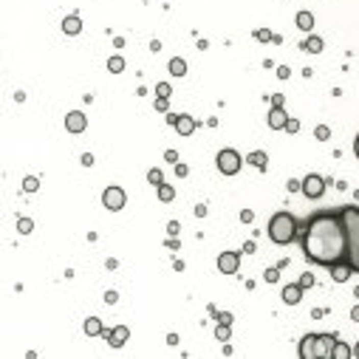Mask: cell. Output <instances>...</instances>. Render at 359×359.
<instances>
[{"mask_svg": "<svg viewBox=\"0 0 359 359\" xmlns=\"http://www.w3.org/2000/svg\"><path fill=\"white\" fill-rule=\"evenodd\" d=\"M164 158L170 161V164H178V153H176V150H167V153H164Z\"/></svg>", "mask_w": 359, "mask_h": 359, "instance_id": "obj_37", "label": "cell"}, {"mask_svg": "<svg viewBox=\"0 0 359 359\" xmlns=\"http://www.w3.org/2000/svg\"><path fill=\"white\" fill-rule=\"evenodd\" d=\"M218 269H221V274H235L241 269V252H221Z\"/></svg>", "mask_w": 359, "mask_h": 359, "instance_id": "obj_8", "label": "cell"}, {"mask_svg": "<svg viewBox=\"0 0 359 359\" xmlns=\"http://www.w3.org/2000/svg\"><path fill=\"white\" fill-rule=\"evenodd\" d=\"M300 286H303V289H311V286H314V274H311V272H303V274H300Z\"/></svg>", "mask_w": 359, "mask_h": 359, "instance_id": "obj_29", "label": "cell"}, {"mask_svg": "<svg viewBox=\"0 0 359 359\" xmlns=\"http://www.w3.org/2000/svg\"><path fill=\"white\" fill-rule=\"evenodd\" d=\"M263 277H266V283H277V280H280V269H266Z\"/></svg>", "mask_w": 359, "mask_h": 359, "instance_id": "obj_32", "label": "cell"}, {"mask_svg": "<svg viewBox=\"0 0 359 359\" xmlns=\"http://www.w3.org/2000/svg\"><path fill=\"white\" fill-rule=\"evenodd\" d=\"M323 193H325V178L317 176V173H308L303 178V195L305 198H323Z\"/></svg>", "mask_w": 359, "mask_h": 359, "instance_id": "obj_7", "label": "cell"}, {"mask_svg": "<svg viewBox=\"0 0 359 359\" xmlns=\"http://www.w3.org/2000/svg\"><path fill=\"white\" fill-rule=\"evenodd\" d=\"M147 181L158 187V184H164V176H161V170H150V173H147Z\"/></svg>", "mask_w": 359, "mask_h": 359, "instance_id": "obj_30", "label": "cell"}, {"mask_svg": "<svg viewBox=\"0 0 359 359\" xmlns=\"http://www.w3.org/2000/svg\"><path fill=\"white\" fill-rule=\"evenodd\" d=\"M353 294H356V300H359V286H356V292H353Z\"/></svg>", "mask_w": 359, "mask_h": 359, "instance_id": "obj_51", "label": "cell"}, {"mask_svg": "<svg viewBox=\"0 0 359 359\" xmlns=\"http://www.w3.org/2000/svg\"><path fill=\"white\" fill-rule=\"evenodd\" d=\"M37 187H40V178H34V176H26L23 178V193H34Z\"/></svg>", "mask_w": 359, "mask_h": 359, "instance_id": "obj_27", "label": "cell"}, {"mask_svg": "<svg viewBox=\"0 0 359 359\" xmlns=\"http://www.w3.org/2000/svg\"><path fill=\"white\" fill-rule=\"evenodd\" d=\"M173 198H176V187H170V184H158V201L170 204Z\"/></svg>", "mask_w": 359, "mask_h": 359, "instance_id": "obj_21", "label": "cell"}, {"mask_svg": "<svg viewBox=\"0 0 359 359\" xmlns=\"http://www.w3.org/2000/svg\"><path fill=\"white\" fill-rule=\"evenodd\" d=\"M272 108H283V93H274L272 97Z\"/></svg>", "mask_w": 359, "mask_h": 359, "instance_id": "obj_38", "label": "cell"}, {"mask_svg": "<svg viewBox=\"0 0 359 359\" xmlns=\"http://www.w3.org/2000/svg\"><path fill=\"white\" fill-rule=\"evenodd\" d=\"M195 128H198V122H195L193 116H187V113H178V122H176L178 136H193V133H195Z\"/></svg>", "mask_w": 359, "mask_h": 359, "instance_id": "obj_14", "label": "cell"}, {"mask_svg": "<svg viewBox=\"0 0 359 359\" xmlns=\"http://www.w3.org/2000/svg\"><path fill=\"white\" fill-rule=\"evenodd\" d=\"M125 201H128V195H125L122 187H108L102 193V204H105V209H110V212H119V209L125 207Z\"/></svg>", "mask_w": 359, "mask_h": 359, "instance_id": "obj_6", "label": "cell"}, {"mask_svg": "<svg viewBox=\"0 0 359 359\" xmlns=\"http://www.w3.org/2000/svg\"><path fill=\"white\" fill-rule=\"evenodd\" d=\"M300 359H314V334H305L300 340Z\"/></svg>", "mask_w": 359, "mask_h": 359, "instance_id": "obj_16", "label": "cell"}, {"mask_svg": "<svg viewBox=\"0 0 359 359\" xmlns=\"http://www.w3.org/2000/svg\"><path fill=\"white\" fill-rule=\"evenodd\" d=\"M348 356H351V345H345V342L337 340L334 342V356L331 359H348Z\"/></svg>", "mask_w": 359, "mask_h": 359, "instance_id": "obj_23", "label": "cell"}, {"mask_svg": "<svg viewBox=\"0 0 359 359\" xmlns=\"http://www.w3.org/2000/svg\"><path fill=\"white\" fill-rule=\"evenodd\" d=\"M215 337H218V342H229V325L226 323H218V328H215Z\"/></svg>", "mask_w": 359, "mask_h": 359, "instance_id": "obj_26", "label": "cell"}, {"mask_svg": "<svg viewBox=\"0 0 359 359\" xmlns=\"http://www.w3.org/2000/svg\"><path fill=\"white\" fill-rule=\"evenodd\" d=\"M215 320H218V323L232 325V314H229V311H221V314H215Z\"/></svg>", "mask_w": 359, "mask_h": 359, "instance_id": "obj_35", "label": "cell"}, {"mask_svg": "<svg viewBox=\"0 0 359 359\" xmlns=\"http://www.w3.org/2000/svg\"><path fill=\"white\" fill-rule=\"evenodd\" d=\"M88 128V119L82 110H71V113L65 116V130L68 133H82V130Z\"/></svg>", "mask_w": 359, "mask_h": 359, "instance_id": "obj_9", "label": "cell"}, {"mask_svg": "<svg viewBox=\"0 0 359 359\" xmlns=\"http://www.w3.org/2000/svg\"><path fill=\"white\" fill-rule=\"evenodd\" d=\"M244 252H246V255H252V252H255V244H252V241H249V244H244Z\"/></svg>", "mask_w": 359, "mask_h": 359, "instance_id": "obj_49", "label": "cell"}, {"mask_svg": "<svg viewBox=\"0 0 359 359\" xmlns=\"http://www.w3.org/2000/svg\"><path fill=\"white\" fill-rule=\"evenodd\" d=\"M187 173H189V170H187V164H176V176H181V178H184Z\"/></svg>", "mask_w": 359, "mask_h": 359, "instance_id": "obj_42", "label": "cell"}, {"mask_svg": "<svg viewBox=\"0 0 359 359\" xmlns=\"http://www.w3.org/2000/svg\"><path fill=\"white\" fill-rule=\"evenodd\" d=\"M82 164H85V167L93 164V156H91V153H85V156H82Z\"/></svg>", "mask_w": 359, "mask_h": 359, "instance_id": "obj_46", "label": "cell"}, {"mask_svg": "<svg viewBox=\"0 0 359 359\" xmlns=\"http://www.w3.org/2000/svg\"><path fill=\"white\" fill-rule=\"evenodd\" d=\"M356 356H359V342H356Z\"/></svg>", "mask_w": 359, "mask_h": 359, "instance_id": "obj_52", "label": "cell"}, {"mask_svg": "<svg viewBox=\"0 0 359 359\" xmlns=\"http://www.w3.org/2000/svg\"><path fill=\"white\" fill-rule=\"evenodd\" d=\"M303 51H311V54H320V51H323V37L311 34L308 40L303 43Z\"/></svg>", "mask_w": 359, "mask_h": 359, "instance_id": "obj_18", "label": "cell"}, {"mask_svg": "<svg viewBox=\"0 0 359 359\" xmlns=\"http://www.w3.org/2000/svg\"><path fill=\"white\" fill-rule=\"evenodd\" d=\"M300 244H303L305 260L317 266H334V263L348 260V237L345 224L340 218V209H320L305 221L300 232Z\"/></svg>", "mask_w": 359, "mask_h": 359, "instance_id": "obj_1", "label": "cell"}, {"mask_svg": "<svg viewBox=\"0 0 359 359\" xmlns=\"http://www.w3.org/2000/svg\"><path fill=\"white\" fill-rule=\"evenodd\" d=\"M170 74H176V77H184V74H187V62H184L181 57H173V60H170Z\"/></svg>", "mask_w": 359, "mask_h": 359, "instance_id": "obj_22", "label": "cell"}, {"mask_svg": "<svg viewBox=\"0 0 359 359\" xmlns=\"http://www.w3.org/2000/svg\"><path fill=\"white\" fill-rule=\"evenodd\" d=\"M252 218H255V212H252V209H244V212H241V221H244V224H249Z\"/></svg>", "mask_w": 359, "mask_h": 359, "instance_id": "obj_39", "label": "cell"}, {"mask_svg": "<svg viewBox=\"0 0 359 359\" xmlns=\"http://www.w3.org/2000/svg\"><path fill=\"white\" fill-rule=\"evenodd\" d=\"M170 93H173V88L170 85H167V82H158V85H156V97H170Z\"/></svg>", "mask_w": 359, "mask_h": 359, "instance_id": "obj_31", "label": "cell"}, {"mask_svg": "<svg viewBox=\"0 0 359 359\" xmlns=\"http://www.w3.org/2000/svg\"><path fill=\"white\" fill-rule=\"evenodd\" d=\"M108 71L110 74H122L125 71V60H122V57H110V60H108Z\"/></svg>", "mask_w": 359, "mask_h": 359, "instance_id": "obj_24", "label": "cell"}, {"mask_svg": "<svg viewBox=\"0 0 359 359\" xmlns=\"http://www.w3.org/2000/svg\"><path fill=\"white\" fill-rule=\"evenodd\" d=\"M340 218L345 224V237H348V263L359 274V207L356 204L340 207Z\"/></svg>", "mask_w": 359, "mask_h": 359, "instance_id": "obj_2", "label": "cell"}, {"mask_svg": "<svg viewBox=\"0 0 359 359\" xmlns=\"http://www.w3.org/2000/svg\"><path fill=\"white\" fill-rule=\"evenodd\" d=\"M176 122H178V113H167V125H173V128H176Z\"/></svg>", "mask_w": 359, "mask_h": 359, "instance_id": "obj_45", "label": "cell"}, {"mask_svg": "<svg viewBox=\"0 0 359 359\" xmlns=\"http://www.w3.org/2000/svg\"><path fill=\"white\" fill-rule=\"evenodd\" d=\"M62 31H65V34H79V31H82V20L77 17V14H68L65 20H62Z\"/></svg>", "mask_w": 359, "mask_h": 359, "instance_id": "obj_15", "label": "cell"}, {"mask_svg": "<svg viewBox=\"0 0 359 359\" xmlns=\"http://www.w3.org/2000/svg\"><path fill=\"white\" fill-rule=\"evenodd\" d=\"M337 334H314V359H331L334 356Z\"/></svg>", "mask_w": 359, "mask_h": 359, "instance_id": "obj_5", "label": "cell"}, {"mask_svg": "<svg viewBox=\"0 0 359 359\" xmlns=\"http://www.w3.org/2000/svg\"><path fill=\"white\" fill-rule=\"evenodd\" d=\"M351 274H353V266L348 260L334 263V266H331V277H334V283H348V280H351Z\"/></svg>", "mask_w": 359, "mask_h": 359, "instance_id": "obj_11", "label": "cell"}, {"mask_svg": "<svg viewBox=\"0 0 359 359\" xmlns=\"http://www.w3.org/2000/svg\"><path fill=\"white\" fill-rule=\"evenodd\" d=\"M246 161H249V164H255V167H260V170H266V164H269V158H266V153H263V150L249 153V156H246Z\"/></svg>", "mask_w": 359, "mask_h": 359, "instance_id": "obj_19", "label": "cell"}, {"mask_svg": "<svg viewBox=\"0 0 359 359\" xmlns=\"http://www.w3.org/2000/svg\"><path fill=\"white\" fill-rule=\"evenodd\" d=\"M351 320H353V323H359V305H353V311H351Z\"/></svg>", "mask_w": 359, "mask_h": 359, "instance_id": "obj_48", "label": "cell"}, {"mask_svg": "<svg viewBox=\"0 0 359 359\" xmlns=\"http://www.w3.org/2000/svg\"><path fill=\"white\" fill-rule=\"evenodd\" d=\"M297 29H303V31L314 29V14L311 12H297Z\"/></svg>", "mask_w": 359, "mask_h": 359, "instance_id": "obj_20", "label": "cell"}, {"mask_svg": "<svg viewBox=\"0 0 359 359\" xmlns=\"http://www.w3.org/2000/svg\"><path fill=\"white\" fill-rule=\"evenodd\" d=\"M116 300H119V294H116V292H108V294H105V303H116Z\"/></svg>", "mask_w": 359, "mask_h": 359, "instance_id": "obj_43", "label": "cell"}, {"mask_svg": "<svg viewBox=\"0 0 359 359\" xmlns=\"http://www.w3.org/2000/svg\"><path fill=\"white\" fill-rule=\"evenodd\" d=\"M195 215H198V218H204V215H207V207H204V204H198V207H195Z\"/></svg>", "mask_w": 359, "mask_h": 359, "instance_id": "obj_44", "label": "cell"}, {"mask_svg": "<svg viewBox=\"0 0 359 359\" xmlns=\"http://www.w3.org/2000/svg\"><path fill=\"white\" fill-rule=\"evenodd\" d=\"M289 74H292V71H289L286 65H280V68H277V77H280V79H289Z\"/></svg>", "mask_w": 359, "mask_h": 359, "instance_id": "obj_41", "label": "cell"}, {"mask_svg": "<svg viewBox=\"0 0 359 359\" xmlns=\"http://www.w3.org/2000/svg\"><path fill=\"white\" fill-rule=\"evenodd\" d=\"M215 164H218V170L224 173V176H235V173L241 170V164H244V158H241V153H237V150L224 147V150L215 156Z\"/></svg>", "mask_w": 359, "mask_h": 359, "instance_id": "obj_4", "label": "cell"}, {"mask_svg": "<svg viewBox=\"0 0 359 359\" xmlns=\"http://www.w3.org/2000/svg\"><path fill=\"white\" fill-rule=\"evenodd\" d=\"M353 153H356V158H359V133H356V139H353Z\"/></svg>", "mask_w": 359, "mask_h": 359, "instance_id": "obj_50", "label": "cell"}, {"mask_svg": "<svg viewBox=\"0 0 359 359\" xmlns=\"http://www.w3.org/2000/svg\"><path fill=\"white\" fill-rule=\"evenodd\" d=\"M178 229H181V226H178L176 221H170V224H167V232H170V235H178Z\"/></svg>", "mask_w": 359, "mask_h": 359, "instance_id": "obj_40", "label": "cell"}, {"mask_svg": "<svg viewBox=\"0 0 359 359\" xmlns=\"http://www.w3.org/2000/svg\"><path fill=\"white\" fill-rule=\"evenodd\" d=\"M314 136L320 141H325V139H331V130H328V125H317V130H314Z\"/></svg>", "mask_w": 359, "mask_h": 359, "instance_id": "obj_28", "label": "cell"}, {"mask_svg": "<svg viewBox=\"0 0 359 359\" xmlns=\"http://www.w3.org/2000/svg\"><path fill=\"white\" fill-rule=\"evenodd\" d=\"M31 229H34V221L31 218H17V232L20 235H29Z\"/></svg>", "mask_w": 359, "mask_h": 359, "instance_id": "obj_25", "label": "cell"}, {"mask_svg": "<svg viewBox=\"0 0 359 359\" xmlns=\"http://www.w3.org/2000/svg\"><path fill=\"white\" fill-rule=\"evenodd\" d=\"M255 37H257V40H263V43L274 40V34H272V31H263V29H257V31H255Z\"/></svg>", "mask_w": 359, "mask_h": 359, "instance_id": "obj_34", "label": "cell"}, {"mask_svg": "<svg viewBox=\"0 0 359 359\" xmlns=\"http://www.w3.org/2000/svg\"><path fill=\"white\" fill-rule=\"evenodd\" d=\"M128 337H130V328H128V325H116L113 331H108V337H105V340H108L113 348H122L125 342H128Z\"/></svg>", "mask_w": 359, "mask_h": 359, "instance_id": "obj_12", "label": "cell"}, {"mask_svg": "<svg viewBox=\"0 0 359 359\" xmlns=\"http://www.w3.org/2000/svg\"><path fill=\"white\" fill-rule=\"evenodd\" d=\"M303 292H305V289L300 286V283H292V286L283 289L280 297H283V303H286V305H297L300 300H303Z\"/></svg>", "mask_w": 359, "mask_h": 359, "instance_id": "obj_13", "label": "cell"}, {"mask_svg": "<svg viewBox=\"0 0 359 359\" xmlns=\"http://www.w3.org/2000/svg\"><path fill=\"white\" fill-rule=\"evenodd\" d=\"M269 237H272V244H277V246L292 244L294 237H297V221H294V215L274 212L272 221H269Z\"/></svg>", "mask_w": 359, "mask_h": 359, "instance_id": "obj_3", "label": "cell"}, {"mask_svg": "<svg viewBox=\"0 0 359 359\" xmlns=\"http://www.w3.org/2000/svg\"><path fill=\"white\" fill-rule=\"evenodd\" d=\"M167 108H170V102H167L164 97H158L156 99V110H167Z\"/></svg>", "mask_w": 359, "mask_h": 359, "instance_id": "obj_36", "label": "cell"}, {"mask_svg": "<svg viewBox=\"0 0 359 359\" xmlns=\"http://www.w3.org/2000/svg\"><path fill=\"white\" fill-rule=\"evenodd\" d=\"M167 246H170V249H178L181 244H178V237H170V241H167Z\"/></svg>", "mask_w": 359, "mask_h": 359, "instance_id": "obj_47", "label": "cell"}, {"mask_svg": "<svg viewBox=\"0 0 359 359\" xmlns=\"http://www.w3.org/2000/svg\"><path fill=\"white\" fill-rule=\"evenodd\" d=\"M286 122H289V113L283 108H272L269 110V116H266V125L272 130H283L286 128Z\"/></svg>", "mask_w": 359, "mask_h": 359, "instance_id": "obj_10", "label": "cell"}, {"mask_svg": "<svg viewBox=\"0 0 359 359\" xmlns=\"http://www.w3.org/2000/svg\"><path fill=\"white\" fill-rule=\"evenodd\" d=\"M283 130H286V133H297V130H300V122L289 116V122H286V128H283Z\"/></svg>", "mask_w": 359, "mask_h": 359, "instance_id": "obj_33", "label": "cell"}, {"mask_svg": "<svg viewBox=\"0 0 359 359\" xmlns=\"http://www.w3.org/2000/svg\"><path fill=\"white\" fill-rule=\"evenodd\" d=\"M102 320H99V317H88L85 320V334L88 337H102Z\"/></svg>", "mask_w": 359, "mask_h": 359, "instance_id": "obj_17", "label": "cell"}]
</instances>
